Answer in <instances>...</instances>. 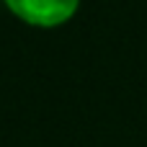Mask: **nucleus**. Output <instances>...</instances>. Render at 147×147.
Returning <instances> with one entry per match:
<instances>
[{
  "label": "nucleus",
  "instance_id": "nucleus-1",
  "mask_svg": "<svg viewBox=\"0 0 147 147\" xmlns=\"http://www.w3.org/2000/svg\"><path fill=\"white\" fill-rule=\"evenodd\" d=\"M8 5L31 23H57L75 10L78 0H8Z\"/></svg>",
  "mask_w": 147,
  "mask_h": 147
}]
</instances>
